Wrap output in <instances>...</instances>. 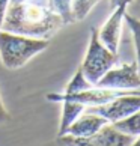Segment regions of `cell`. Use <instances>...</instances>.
Returning <instances> with one entry per match:
<instances>
[{
    "label": "cell",
    "mask_w": 140,
    "mask_h": 146,
    "mask_svg": "<svg viewBox=\"0 0 140 146\" xmlns=\"http://www.w3.org/2000/svg\"><path fill=\"white\" fill-rule=\"evenodd\" d=\"M63 26V20L48 8L47 2L29 0L8 5L2 30L50 41Z\"/></svg>",
    "instance_id": "obj_1"
},
{
    "label": "cell",
    "mask_w": 140,
    "mask_h": 146,
    "mask_svg": "<svg viewBox=\"0 0 140 146\" xmlns=\"http://www.w3.org/2000/svg\"><path fill=\"white\" fill-rule=\"evenodd\" d=\"M48 44V39H36L0 30V60L5 68L18 69L32 57L44 51Z\"/></svg>",
    "instance_id": "obj_2"
},
{
    "label": "cell",
    "mask_w": 140,
    "mask_h": 146,
    "mask_svg": "<svg viewBox=\"0 0 140 146\" xmlns=\"http://www.w3.org/2000/svg\"><path fill=\"white\" fill-rule=\"evenodd\" d=\"M117 60H119L117 54L107 50L101 44V41L98 39V30L92 27L90 29V41H89L88 51H86L84 60L82 63V66H80L86 80L92 86H95V83L110 68H113L117 63Z\"/></svg>",
    "instance_id": "obj_3"
},
{
    "label": "cell",
    "mask_w": 140,
    "mask_h": 146,
    "mask_svg": "<svg viewBox=\"0 0 140 146\" xmlns=\"http://www.w3.org/2000/svg\"><path fill=\"white\" fill-rule=\"evenodd\" d=\"M133 142L134 136L119 131L113 123H105L89 137H72L68 134L57 137V143L60 146H130Z\"/></svg>",
    "instance_id": "obj_4"
},
{
    "label": "cell",
    "mask_w": 140,
    "mask_h": 146,
    "mask_svg": "<svg viewBox=\"0 0 140 146\" xmlns=\"http://www.w3.org/2000/svg\"><path fill=\"white\" fill-rule=\"evenodd\" d=\"M137 110H140V92L134 90H128L127 94L117 96L105 104L89 107V113L103 116L104 119H107L109 123L122 121L133 113H136Z\"/></svg>",
    "instance_id": "obj_5"
},
{
    "label": "cell",
    "mask_w": 140,
    "mask_h": 146,
    "mask_svg": "<svg viewBox=\"0 0 140 146\" xmlns=\"http://www.w3.org/2000/svg\"><path fill=\"white\" fill-rule=\"evenodd\" d=\"M140 86V74L137 62L122 63L117 68H110L98 82L95 88L115 89V90H133Z\"/></svg>",
    "instance_id": "obj_6"
},
{
    "label": "cell",
    "mask_w": 140,
    "mask_h": 146,
    "mask_svg": "<svg viewBox=\"0 0 140 146\" xmlns=\"http://www.w3.org/2000/svg\"><path fill=\"white\" fill-rule=\"evenodd\" d=\"M128 90H115V89H103V88H92L82 90V92H75V94H47L48 101H54V102H62V101H75L80 102L86 107H92V106H101L105 102H110L111 100L117 98L123 94H127Z\"/></svg>",
    "instance_id": "obj_7"
},
{
    "label": "cell",
    "mask_w": 140,
    "mask_h": 146,
    "mask_svg": "<svg viewBox=\"0 0 140 146\" xmlns=\"http://www.w3.org/2000/svg\"><path fill=\"white\" fill-rule=\"evenodd\" d=\"M127 12V6H117L113 9L109 20L104 23V26L98 30V39L101 41L107 50L117 54V48H119V38H121V29H122V21L123 15Z\"/></svg>",
    "instance_id": "obj_8"
},
{
    "label": "cell",
    "mask_w": 140,
    "mask_h": 146,
    "mask_svg": "<svg viewBox=\"0 0 140 146\" xmlns=\"http://www.w3.org/2000/svg\"><path fill=\"white\" fill-rule=\"evenodd\" d=\"M107 122V119H104L103 116L95 115V113H86V115L78 116L75 121L66 128L65 134L72 137H89L95 134L98 129H101ZM63 134V136H65Z\"/></svg>",
    "instance_id": "obj_9"
},
{
    "label": "cell",
    "mask_w": 140,
    "mask_h": 146,
    "mask_svg": "<svg viewBox=\"0 0 140 146\" xmlns=\"http://www.w3.org/2000/svg\"><path fill=\"white\" fill-rule=\"evenodd\" d=\"M62 102H63V107H62L60 123H59V137L65 134L66 128L71 125L86 109V106L80 104V102H75V101H62Z\"/></svg>",
    "instance_id": "obj_10"
},
{
    "label": "cell",
    "mask_w": 140,
    "mask_h": 146,
    "mask_svg": "<svg viewBox=\"0 0 140 146\" xmlns=\"http://www.w3.org/2000/svg\"><path fill=\"white\" fill-rule=\"evenodd\" d=\"M113 127L117 128L119 131L130 134V136H140V110H137L136 113H133L128 117L117 121L113 123Z\"/></svg>",
    "instance_id": "obj_11"
},
{
    "label": "cell",
    "mask_w": 140,
    "mask_h": 146,
    "mask_svg": "<svg viewBox=\"0 0 140 146\" xmlns=\"http://www.w3.org/2000/svg\"><path fill=\"white\" fill-rule=\"evenodd\" d=\"M47 5L53 12H56L65 24L74 23L71 12V0H47Z\"/></svg>",
    "instance_id": "obj_12"
},
{
    "label": "cell",
    "mask_w": 140,
    "mask_h": 146,
    "mask_svg": "<svg viewBox=\"0 0 140 146\" xmlns=\"http://www.w3.org/2000/svg\"><path fill=\"white\" fill-rule=\"evenodd\" d=\"M98 2L100 0H71V12L74 23L84 20Z\"/></svg>",
    "instance_id": "obj_13"
},
{
    "label": "cell",
    "mask_w": 140,
    "mask_h": 146,
    "mask_svg": "<svg viewBox=\"0 0 140 146\" xmlns=\"http://www.w3.org/2000/svg\"><path fill=\"white\" fill-rule=\"evenodd\" d=\"M123 20L127 21L128 27L131 29L133 32V38H134V45H136V56H137V69H139V74H140V20L131 17L130 14L123 15Z\"/></svg>",
    "instance_id": "obj_14"
},
{
    "label": "cell",
    "mask_w": 140,
    "mask_h": 146,
    "mask_svg": "<svg viewBox=\"0 0 140 146\" xmlns=\"http://www.w3.org/2000/svg\"><path fill=\"white\" fill-rule=\"evenodd\" d=\"M89 88H92V84L86 80V77H84L83 72H82V69L78 68L77 72L74 74V77L68 82L66 89H65L63 94H75V92H82V90H86V89H89Z\"/></svg>",
    "instance_id": "obj_15"
},
{
    "label": "cell",
    "mask_w": 140,
    "mask_h": 146,
    "mask_svg": "<svg viewBox=\"0 0 140 146\" xmlns=\"http://www.w3.org/2000/svg\"><path fill=\"white\" fill-rule=\"evenodd\" d=\"M8 5H9V0H0V30H2V26H3V20H5Z\"/></svg>",
    "instance_id": "obj_16"
},
{
    "label": "cell",
    "mask_w": 140,
    "mask_h": 146,
    "mask_svg": "<svg viewBox=\"0 0 140 146\" xmlns=\"http://www.w3.org/2000/svg\"><path fill=\"white\" fill-rule=\"evenodd\" d=\"M9 121V113L8 110L5 109L3 102H2V96H0V123H5Z\"/></svg>",
    "instance_id": "obj_17"
},
{
    "label": "cell",
    "mask_w": 140,
    "mask_h": 146,
    "mask_svg": "<svg viewBox=\"0 0 140 146\" xmlns=\"http://www.w3.org/2000/svg\"><path fill=\"white\" fill-rule=\"evenodd\" d=\"M131 2H134V0H110V8L115 9V8H117V6H122V5L128 6Z\"/></svg>",
    "instance_id": "obj_18"
},
{
    "label": "cell",
    "mask_w": 140,
    "mask_h": 146,
    "mask_svg": "<svg viewBox=\"0 0 140 146\" xmlns=\"http://www.w3.org/2000/svg\"><path fill=\"white\" fill-rule=\"evenodd\" d=\"M18 2H29V0H9V3H18ZM36 2H47V0H36Z\"/></svg>",
    "instance_id": "obj_19"
},
{
    "label": "cell",
    "mask_w": 140,
    "mask_h": 146,
    "mask_svg": "<svg viewBox=\"0 0 140 146\" xmlns=\"http://www.w3.org/2000/svg\"><path fill=\"white\" fill-rule=\"evenodd\" d=\"M130 146H140V137H139L137 140H134V142H133Z\"/></svg>",
    "instance_id": "obj_20"
},
{
    "label": "cell",
    "mask_w": 140,
    "mask_h": 146,
    "mask_svg": "<svg viewBox=\"0 0 140 146\" xmlns=\"http://www.w3.org/2000/svg\"><path fill=\"white\" fill-rule=\"evenodd\" d=\"M137 5H139V6H140V0H137Z\"/></svg>",
    "instance_id": "obj_21"
}]
</instances>
